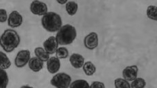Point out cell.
Segmentation results:
<instances>
[{"label":"cell","instance_id":"cell-7","mask_svg":"<svg viewBox=\"0 0 157 88\" xmlns=\"http://www.w3.org/2000/svg\"><path fill=\"white\" fill-rule=\"evenodd\" d=\"M22 16L17 11L14 10L9 14L8 19V25L12 28L18 27L22 23Z\"/></svg>","mask_w":157,"mask_h":88},{"label":"cell","instance_id":"cell-23","mask_svg":"<svg viewBox=\"0 0 157 88\" xmlns=\"http://www.w3.org/2000/svg\"><path fill=\"white\" fill-rule=\"evenodd\" d=\"M56 52V57L59 59L66 58L69 55L67 49L64 47H60L58 48Z\"/></svg>","mask_w":157,"mask_h":88},{"label":"cell","instance_id":"cell-6","mask_svg":"<svg viewBox=\"0 0 157 88\" xmlns=\"http://www.w3.org/2000/svg\"><path fill=\"white\" fill-rule=\"evenodd\" d=\"M30 9L33 13L39 16L44 15L48 10L47 6L45 3L37 0L32 2Z\"/></svg>","mask_w":157,"mask_h":88},{"label":"cell","instance_id":"cell-16","mask_svg":"<svg viewBox=\"0 0 157 88\" xmlns=\"http://www.w3.org/2000/svg\"><path fill=\"white\" fill-rule=\"evenodd\" d=\"M83 70L86 75L90 76L93 75L95 72L96 68L91 62L87 61L84 64Z\"/></svg>","mask_w":157,"mask_h":88},{"label":"cell","instance_id":"cell-27","mask_svg":"<svg viewBox=\"0 0 157 88\" xmlns=\"http://www.w3.org/2000/svg\"><path fill=\"white\" fill-rule=\"evenodd\" d=\"M20 88H34L33 87L27 85L21 86Z\"/></svg>","mask_w":157,"mask_h":88},{"label":"cell","instance_id":"cell-14","mask_svg":"<svg viewBox=\"0 0 157 88\" xmlns=\"http://www.w3.org/2000/svg\"><path fill=\"white\" fill-rule=\"evenodd\" d=\"M34 53L37 57L43 62L47 61L49 59V54L42 47L36 48L34 50Z\"/></svg>","mask_w":157,"mask_h":88},{"label":"cell","instance_id":"cell-5","mask_svg":"<svg viewBox=\"0 0 157 88\" xmlns=\"http://www.w3.org/2000/svg\"><path fill=\"white\" fill-rule=\"evenodd\" d=\"M30 57V53L28 50H22L17 53L14 60L16 66L19 68L25 66L28 62Z\"/></svg>","mask_w":157,"mask_h":88},{"label":"cell","instance_id":"cell-1","mask_svg":"<svg viewBox=\"0 0 157 88\" xmlns=\"http://www.w3.org/2000/svg\"><path fill=\"white\" fill-rule=\"evenodd\" d=\"M21 39L19 35L14 30H5L0 38V45L6 52L13 51L19 45Z\"/></svg>","mask_w":157,"mask_h":88},{"label":"cell","instance_id":"cell-4","mask_svg":"<svg viewBox=\"0 0 157 88\" xmlns=\"http://www.w3.org/2000/svg\"><path fill=\"white\" fill-rule=\"evenodd\" d=\"M71 81V76L63 72L55 75L50 81L51 85L56 88H68Z\"/></svg>","mask_w":157,"mask_h":88},{"label":"cell","instance_id":"cell-19","mask_svg":"<svg viewBox=\"0 0 157 88\" xmlns=\"http://www.w3.org/2000/svg\"><path fill=\"white\" fill-rule=\"evenodd\" d=\"M9 82V78L6 72L0 69V88H6Z\"/></svg>","mask_w":157,"mask_h":88},{"label":"cell","instance_id":"cell-2","mask_svg":"<svg viewBox=\"0 0 157 88\" xmlns=\"http://www.w3.org/2000/svg\"><path fill=\"white\" fill-rule=\"evenodd\" d=\"M76 35L75 28L71 25L67 24L61 27L56 38L58 43L61 45H69L73 42Z\"/></svg>","mask_w":157,"mask_h":88},{"label":"cell","instance_id":"cell-10","mask_svg":"<svg viewBox=\"0 0 157 88\" xmlns=\"http://www.w3.org/2000/svg\"><path fill=\"white\" fill-rule=\"evenodd\" d=\"M138 68L136 65L126 67L123 71V76L124 79L132 81L137 77Z\"/></svg>","mask_w":157,"mask_h":88},{"label":"cell","instance_id":"cell-18","mask_svg":"<svg viewBox=\"0 0 157 88\" xmlns=\"http://www.w3.org/2000/svg\"><path fill=\"white\" fill-rule=\"evenodd\" d=\"M70 88H90L87 81L83 79L77 80L71 84Z\"/></svg>","mask_w":157,"mask_h":88},{"label":"cell","instance_id":"cell-21","mask_svg":"<svg viewBox=\"0 0 157 88\" xmlns=\"http://www.w3.org/2000/svg\"><path fill=\"white\" fill-rule=\"evenodd\" d=\"M157 7L150 6L147 7V14L148 17L152 20H157Z\"/></svg>","mask_w":157,"mask_h":88},{"label":"cell","instance_id":"cell-8","mask_svg":"<svg viewBox=\"0 0 157 88\" xmlns=\"http://www.w3.org/2000/svg\"><path fill=\"white\" fill-rule=\"evenodd\" d=\"M84 43L87 48L92 50L97 47L98 44V38L97 34L91 32L84 38Z\"/></svg>","mask_w":157,"mask_h":88},{"label":"cell","instance_id":"cell-20","mask_svg":"<svg viewBox=\"0 0 157 88\" xmlns=\"http://www.w3.org/2000/svg\"><path fill=\"white\" fill-rule=\"evenodd\" d=\"M115 88H131L129 83L126 80L119 78L114 80Z\"/></svg>","mask_w":157,"mask_h":88},{"label":"cell","instance_id":"cell-26","mask_svg":"<svg viewBox=\"0 0 157 88\" xmlns=\"http://www.w3.org/2000/svg\"><path fill=\"white\" fill-rule=\"evenodd\" d=\"M57 2L59 4H63L65 3L67 1V0H57Z\"/></svg>","mask_w":157,"mask_h":88},{"label":"cell","instance_id":"cell-11","mask_svg":"<svg viewBox=\"0 0 157 88\" xmlns=\"http://www.w3.org/2000/svg\"><path fill=\"white\" fill-rule=\"evenodd\" d=\"M47 69L50 73H55L59 71L60 68L59 60L56 57H52L47 61Z\"/></svg>","mask_w":157,"mask_h":88},{"label":"cell","instance_id":"cell-25","mask_svg":"<svg viewBox=\"0 0 157 88\" xmlns=\"http://www.w3.org/2000/svg\"><path fill=\"white\" fill-rule=\"evenodd\" d=\"M90 87V88H105V86L103 82L95 81L92 82Z\"/></svg>","mask_w":157,"mask_h":88},{"label":"cell","instance_id":"cell-22","mask_svg":"<svg viewBox=\"0 0 157 88\" xmlns=\"http://www.w3.org/2000/svg\"><path fill=\"white\" fill-rule=\"evenodd\" d=\"M145 80L141 78H136L131 83L132 88H144L146 85Z\"/></svg>","mask_w":157,"mask_h":88},{"label":"cell","instance_id":"cell-13","mask_svg":"<svg viewBox=\"0 0 157 88\" xmlns=\"http://www.w3.org/2000/svg\"><path fill=\"white\" fill-rule=\"evenodd\" d=\"M43 62L36 57L31 58L28 62L29 68L35 72H38L40 70L43 68Z\"/></svg>","mask_w":157,"mask_h":88},{"label":"cell","instance_id":"cell-3","mask_svg":"<svg viewBox=\"0 0 157 88\" xmlns=\"http://www.w3.org/2000/svg\"><path fill=\"white\" fill-rule=\"evenodd\" d=\"M41 22L43 27L50 32L59 30L62 24L60 16L52 12H47L44 14L41 18Z\"/></svg>","mask_w":157,"mask_h":88},{"label":"cell","instance_id":"cell-15","mask_svg":"<svg viewBox=\"0 0 157 88\" xmlns=\"http://www.w3.org/2000/svg\"><path fill=\"white\" fill-rule=\"evenodd\" d=\"M11 65V62L6 55L0 51V69H8Z\"/></svg>","mask_w":157,"mask_h":88},{"label":"cell","instance_id":"cell-12","mask_svg":"<svg viewBox=\"0 0 157 88\" xmlns=\"http://www.w3.org/2000/svg\"><path fill=\"white\" fill-rule=\"evenodd\" d=\"M84 58L82 56L78 53H73L70 57L69 61L73 67L79 68L83 66Z\"/></svg>","mask_w":157,"mask_h":88},{"label":"cell","instance_id":"cell-24","mask_svg":"<svg viewBox=\"0 0 157 88\" xmlns=\"http://www.w3.org/2000/svg\"><path fill=\"white\" fill-rule=\"evenodd\" d=\"M7 15L6 10L4 9H0V22L4 23L6 21Z\"/></svg>","mask_w":157,"mask_h":88},{"label":"cell","instance_id":"cell-9","mask_svg":"<svg viewBox=\"0 0 157 88\" xmlns=\"http://www.w3.org/2000/svg\"><path fill=\"white\" fill-rule=\"evenodd\" d=\"M43 46L46 52L49 54H52L56 52L58 43L54 36H50L44 42Z\"/></svg>","mask_w":157,"mask_h":88},{"label":"cell","instance_id":"cell-17","mask_svg":"<svg viewBox=\"0 0 157 88\" xmlns=\"http://www.w3.org/2000/svg\"><path fill=\"white\" fill-rule=\"evenodd\" d=\"M78 8L77 3L74 1H69L66 5V10L69 15L72 16L76 13Z\"/></svg>","mask_w":157,"mask_h":88}]
</instances>
